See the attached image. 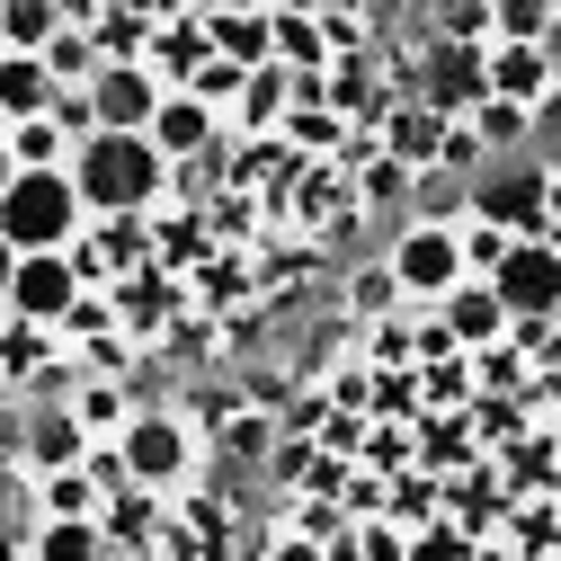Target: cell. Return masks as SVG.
<instances>
[{
	"label": "cell",
	"mask_w": 561,
	"mask_h": 561,
	"mask_svg": "<svg viewBox=\"0 0 561 561\" xmlns=\"http://www.w3.org/2000/svg\"><path fill=\"white\" fill-rule=\"evenodd\" d=\"M72 170H81L90 215H144V205H161V187H170L179 161L152 144L144 125H99L90 144L72 152Z\"/></svg>",
	"instance_id": "1"
},
{
	"label": "cell",
	"mask_w": 561,
	"mask_h": 561,
	"mask_svg": "<svg viewBox=\"0 0 561 561\" xmlns=\"http://www.w3.org/2000/svg\"><path fill=\"white\" fill-rule=\"evenodd\" d=\"M0 232H10V250H72V241L90 232L81 170H72V161L10 170V187H0Z\"/></svg>",
	"instance_id": "2"
},
{
	"label": "cell",
	"mask_w": 561,
	"mask_h": 561,
	"mask_svg": "<svg viewBox=\"0 0 561 561\" xmlns=\"http://www.w3.org/2000/svg\"><path fill=\"white\" fill-rule=\"evenodd\" d=\"M392 267H401L410 304H446L463 276H472V259H463V224H410V232L392 241Z\"/></svg>",
	"instance_id": "3"
},
{
	"label": "cell",
	"mask_w": 561,
	"mask_h": 561,
	"mask_svg": "<svg viewBox=\"0 0 561 561\" xmlns=\"http://www.w3.org/2000/svg\"><path fill=\"white\" fill-rule=\"evenodd\" d=\"M81 295H90V276H81L72 250H10V312L19 321H54L62 330V312Z\"/></svg>",
	"instance_id": "4"
},
{
	"label": "cell",
	"mask_w": 561,
	"mask_h": 561,
	"mask_svg": "<svg viewBox=\"0 0 561 561\" xmlns=\"http://www.w3.org/2000/svg\"><path fill=\"white\" fill-rule=\"evenodd\" d=\"M116 446H125L134 481H161V490H179V481L196 472V455H205V446H196V428H187L179 410H134Z\"/></svg>",
	"instance_id": "5"
},
{
	"label": "cell",
	"mask_w": 561,
	"mask_h": 561,
	"mask_svg": "<svg viewBox=\"0 0 561 561\" xmlns=\"http://www.w3.org/2000/svg\"><path fill=\"white\" fill-rule=\"evenodd\" d=\"M490 99H517V107H552L561 72H552V45L543 36H490Z\"/></svg>",
	"instance_id": "6"
},
{
	"label": "cell",
	"mask_w": 561,
	"mask_h": 561,
	"mask_svg": "<svg viewBox=\"0 0 561 561\" xmlns=\"http://www.w3.org/2000/svg\"><path fill=\"white\" fill-rule=\"evenodd\" d=\"M90 99H99V125H144V134H152V116H161L170 81L152 72L144 54H107V72L90 81Z\"/></svg>",
	"instance_id": "7"
},
{
	"label": "cell",
	"mask_w": 561,
	"mask_h": 561,
	"mask_svg": "<svg viewBox=\"0 0 561 561\" xmlns=\"http://www.w3.org/2000/svg\"><path fill=\"white\" fill-rule=\"evenodd\" d=\"M472 215H500L508 232H552V161L543 170H508L472 187Z\"/></svg>",
	"instance_id": "8"
},
{
	"label": "cell",
	"mask_w": 561,
	"mask_h": 561,
	"mask_svg": "<svg viewBox=\"0 0 561 561\" xmlns=\"http://www.w3.org/2000/svg\"><path fill=\"white\" fill-rule=\"evenodd\" d=\"M437 312H446L455 347H472V357H481V347H500V339L517 330V312H508V295H500V276H463V286H455Z\"/></svg>",
	"instance_id": "9"
},
{
	"label": "cell",
	"mask_w": 561,
	"mask_h": 561,
	"mask_svg": "<svg viewBox=\"0 0 561 561\" xmlns=\"http://www.w3.org/2000/svg\"><path fill=\"white\" fill-rule=\"evenodd\" d=\"M419 99L446 107V116H472V107L490 99V54L463 45V36H446V45L428 54V90H419Z\"/></svg>",
	"instance_id": "10"
},
{
	"label": "cell",
	"mask_w": 561,
	"mask_h": 561,
	"mask_svg": "<svg viewBox=\"0 0 561 561\" xmlns=\"http://www.w3.org/2000/svg\"><path fill=\"white\" fill-rule=\"evenodd\" d=\"M161 481H125V490H107V543L116 552H161Z\"/></svg>",
	"instance_id": "11"
},
{
	"label": "cell",
	"mask_w": 561,
	"mask_h": 561,
	"mask_svg": "<svg viewBox=\"0 0 561 561\" xmlns=\"http://www.w3.org/2000/svg\"><path fill=\"white\" fill-rule=\"evenodd\" d=\"M152 144H161L170 161L205 152V144H215V99H196V90H170V99H161V116H152Z\"/></svg>",
	"instance_id": "12"
},
{
	"label": "cell",
	"mask_w": 561,
	"mask_h": 561,
	"mask_svg": "<svg viewBox=\"0 0 561 561\" xmlns=\"http://www.w3.org/2000/svg\"><path fill=\"white\" fill-rule=\"evenodd\" d=\"M81 144L62 134V116L45 107V116H10V134H0V161L10 170H45V161H72Z\"/></svg>",
	"instance_id": "13"
},
{
	"label": "cell",
	"mask_w": 561,
	"mask_h": 561,
	"mask_svg": "<svg viewBox=\"0 0 561 561\" xmlns=\"http://www.w3.org/2000/svg\"><path fill=\"white\" fill-rule=\"evenodd\" d=\"M54 90H62V81H54V62L10 45V62H0V116H45Z\"/></svg>",
	"instance_id": "14"
},
{
	"label": "cell",
	"mask_w": 561,
	"mask_h": 561,
	"mask_svg": "<svg viewBox=\"0 0 561 561\" xmlns=\"http://www.w3.org/2000/svg\"><path fill=\"white\" fill-rule=\"evenodd\" d=\"M27 561H116L107 517H45V535H36Z\"/></svg>",
	"instance_id": "15"
},
{
	"label": "cell",
	"mask_w": 561,
	"mask_h": 561,
	"mask_svg": "<svg viewBox=\"0 0 561 561\" xmlns=\"http://www.w3.org/2000/svg\"><path fill=\"white\" fill-rule=\"evenodd\" d=\"M99 241H107L116 276H144V267H152V250H161V232H152V205H144V215H99Z\"/></svg>",
	"instance_id": "16"
},
{
	"label": "cell",
	"mask_w": 561,
	"mask_h": 561,
	"mask_svg": "<svg viewBox=\"0 0 561 561\" xmlns=\"http://www.w3.org/2000/svg\"><path fill=\"white\" fill-rule=\"evenodd\" d=\"M205 54H215V19H205V27H170V36H161L144 62H152V72L179 90V81H196V62H205Z\"/></svg>",
	"instance_id": "17"
},
{
	"label": "cell",
	"mask_w": 561,
	"mask_h": 561,
	"mask_svg": "<svg viewBox=\"0 0 561 561\" xmlns=\"http://www.w3.org/2000/svg\"><path fill=\"white\" fill-rule=\"evenodd\" d=\"M215 45L241 54V62H276V10H215Z\"/></svg>",
	"instance_id": "18"
},
{
	"label": "cell",
	"mask_w": 561,
	"mask_h": 561,
	"mask_svg": "<svg viewBox=\"0 0 561 561\" xmlns=\"http://www.w3.org/2000/svg\"><path fill=\"white\" fill-rule=\"evenodd\" d=\"M72 410L90 419L99 437H125V419H134V410H125V375H90V366H81V392H72Z\"/></svg>",
	"instance_id": "19"
},
{
	"label": "cell",
	"mask_w": 561,
	"mask_h": 561,
	"mask_svg": "<svg viewBox=\"0 0 561 561\" xmlns=\"http://www.w3.org/2000/svg\"><path fill=\"white\" fill-rule=\"evenodd\" d=\"M286 107H295V72H286V62H259L250 90H241V116L250 125H286Z\"/></svg>",
	"instance_id": "20"
},
{
	"label": "cell",
	"mask_w": 561,
	"mask_h": 561,
	"mask_svg": "<svg viewBox=\"0 0 561 561\" xmlns=\"http://www.w3.org/2000/svg\"><path fill=\"white\" fill-rule=\"evenodd\" d=\"M517 241H526V232H508L500 215H472V224H463V259H472V276H500V259H508Z\"/></svg>",
	"instance_id": "21"
},
{
	"label": "cell",
	"mask_w": 561,
	"mask_h": 561,
	"mask_svg": "<svg viewBox=\"0 0 561 561\" xmlns=\"http://www.w3.org/2000/svg\"><path fill=\"white\" fill-rule=\"evenodd\" d=\"M62 19H72L62 0H10V45H19V54H45Z\"/></svg>",
	"instance_id": "22"
},
{
	"label": "cell",
	"mask_w": 561,
	"mask_h": 561,
	"mask_svg": "<svg viewBox=\"0 0 561 561\" xmlns=\"http://www.w3.org/2000/svg\"><path fill=\"white\" fill-rule=\"evenodd\" d=\"M410 286H401V267L383 259V267H366V276H347V312H357V321H375V312H392Z\"/></svg>",
	"instance_id": "23"
},
{
	"label": "cell",
	"mask_w": 561,
	"mask_h": 561,
	"mask_svg": "<svg viewBox=\"0 0 561 561\" xmlns=\"http://www.w3.org/2000/svg\"><path fill=\"white\" fill-rule=\"evenodd\" d=\"M561 0H490V36H552Z\"/></svg>",
	"instance_id": "24"
},
{
	"label": "cell",
	"mask_w": 561,
	"mask_h": 561,
	"mask_svg": "<svg viewBox=\"0 0 561 561\" xmlns=\"http://www.w3.org/2000/svg\"><path fill=\"white\" fill-rule=\"evenodd\" d=\"M437 116H446V107L401 116V125H392V161H410V170H419V161H437V152H428V144H437Z\"/></svg>",
	"instance_id": "25"
},
{
	"label": "cell",
	"mask_w": 561,
	"mask_h": 561,
	"mask_svg": "<svg viewBox=\"0 0 561 561\" xmlns=\"http://www.w3.org/2000/svg\"><path fill=\"white\" fill-rule=\"evenodd\" d=\"M526 116H535V107H517V99H481V107H472L481 144H517V134H526Z\"/></svg>",
	"instance_id": "26"
},
{
	"label": "cell",
	"mask_w": 561,
	"mask_h": 561,
	"mask_svg": "<svg viewBox=\"0 0 561 561\" xmlns=\"http://www.w3.org/2000/svg\"><path fill=\"white\" fill-rule=\"evenodd\" d=\"M330 27H304V19H276V54H295V62H321Z\"/></svg>",
	"instance_id": "27"
},
{
	"label": "cell",
	"mask_w": 561,
	"mask_h": 561,
	"mask_svg": "<svg viewBox=\"0 0 561 561\" xmlns=\"http://www.w3.org/2000/svg\"><path fill=\"white\" fill-rule=\"evenodd\" d=\"M161 250H170V259H187V250L205 259V232H187V224H170V232H161Z\"/></svg>",
	"instance_id": "28"
},
{
	"label": "cell",
	"mask_w": 561,
	"mask_h": 561,
	"mask_svg": "<svg viewBox=\"0 0 561 561\" xmlns=\"http://www.w3.org/2000/svg\"><path fill=\"white\" fill-rule=\"evenodd\" d=\"M535 401H543V410H561V366H543V375H535Z\"/></svg>",
	"instance_id": "29"
},
{
	"label": "cell",
	"mask_w": 561,
	"mask_h": 561,
	"mask_svg": "<svg viewBox=\"0 0 561 561\" xmlns=\"http://www.w3.org/2000/svg\"><path fill=\"white\" fill-rule=\"evenodd\" d=\"M543 45H552V72H561V19H552V36H543Z\"/></svg>",
	"instance_id": "30"
}]
</instances>
